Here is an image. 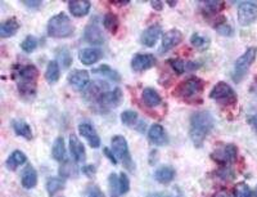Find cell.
<instances>
[{
    "label": "cell",
    "instance_id": "1",
    "mask_svg": "<svg viewBox=\"0 0 257 197\" xmlns=\"http://www.w3.org/2000/svg\"><path fill=\"white\" fill-rule=\"evenodd\" d=\"M13 78L17 82L19 96L26 99L35 97L39 70L34 65H16L13 67Z\"/></svg>",
    "mask_w": 257,
    "mask_h": 197
},
{
    "label": "cell",
    "instance_id": "2",
    "mask_svg": "<svg viewBox=\"0 0 257 197\" xmlns=\"http://www.w3.org/2000/svg\"><path fill=\"white\" fill-rule=\"evenodd\" d=\"M214 118L208 111H198L190 118L189 136L196 147H202L204 139L214 129Z\"/></svg>",
    "mask_w": 257,
    "mask_h": 197
},
{
    "label": "cell",
    "instance_id": "3",
    "mask_svg": "<svg viewBox=\"0 0 257 197\" xmlns=\"http://www.w3.org/2000/svg\"><path fill=\"white\" fill-rule=\"evenodd\" d=\"M48 35L57 39H64L73 35L75 26L66 13H58L48 22Z\"/></svg>",
    "mask_w": 257,
    "mask_h": 197
},
{
    "label": "cell",
    "instance_id": "4",
    "mask_svg": "<svg viewBox=\"0 0 257 197\" xmlns=\"http://www.w3.org/2000/svg\"><path fill=\"white\" fill-rule=\"evenodd\" d=\"M204 82L197 78V76H190L183 82H180L175 90H174V96L182 98L184 100H190L194 98L200 97L202 92H203Z\"/></svg>",
    "mask_w": 257,
    "mask_h": 197
},
{
    "label": "cell",
    "instance_id": "5",
    "mask_svg": "<svg viewBox=\"0 0 257 197\" xmlns=\"http://www.w3.org/2000/svg\"><path fill=\"white\" fill-rule=\"evenodd\" d=\"M257 56V48L251 47L244 52V53L240 56L238 59L236 61V65H234V68H233V81L234 82H240L244 78H246L247 72L251 68L252 63L255 62Z\"/></svg>",
    "mask_w": 257,
    "mask_h": 197
},
{
    "label": "cell",
    "instance_id": "6",
    "mask_svg": "<svg viewBox=\"0 0 257 197\" xmlns=\"http://www.w3.org/2000/svg\"><path fill=\"white\" fill-rule=\"evenodd\" d=\"M210 98L211 99L216 100L222 106H233V104L237 103V94L234 92L232 86L226 84L224 81L218 82L216 85L212 88L210 93Z\"/></svg>",
    "mask_w": 257,
    "mask_h": 197
},
{
    "label": "cell",
    "instance_id": "7",
    "mask_svg": "<svg viewBox=\"0 0 257 197\" xmlns=\"http://www.w3.org/2000/svg\"><path fill=\"white\" fill-rule=\"evenodd\" d=\"M122 99V93L120 88H113V89H107L102 92L99 96L94 98V102L102 111H108L112 108L117 107ZM92 100V102H93Z\"/></svg>",
    "mask_w": 257,
    "mask_h": 197
},
{
    "label": "cell",
    "instance_id": "8",
    "mask_svg": "<svg viewBox=\"0 0 257 197\" xmlns=\"http://www.w3.org/2000/svg\"><path fill=\"white\" fill-rule=\"evenodd\" d=\"M112 151H113L117 160L122 161V164L125 165L126 169H128L130 172H134V162H132V158L130 156L128 142L124 137L114 136L112 138Z\"/></svg>",
    "mask_w": 257,
    "mask_h": 197
},
{
    "label": "cell",
    "instance_id": "9",
    "mask_svg": "<svg viewBox=\"0 0 257 197\" xmlns=\"http://www.w3.org/2000/svg\"><path fill=\"white\" fill-rule=\"evenodd\" d=\"M237 155H238V148H237L236 144L229 143L222 144V146L216 148L211 154V158H212V160L218 162V164L226 166L228 164H232V162L236 161Z\"/></svg>",
    "mask_w": 257,
    "mask_h": 197
},
{
    "label": "cell",
    "instance_id": "10",
    "mask_svg": "<svg viewBox=\"0 0 257 197\" xmlns=\"http://www.w3.org/2000/svg\"><path fill=\"white\" fill-rule=\"evenodd\" d=\"M257 21V4L246 1L238 7V22L240 26H250Z\"/></svg>",
    "mask_w": 257,
    "mask_h": 197
},
{
    "label": "cell",
    "instance_id": "11",
    "mask_svg": "<svg viewBox=\"0 0 257 197\" xmlns=\"http://www.w3.org/2000/svg\"><path fill=\"white\" fill-rule=\"evenodd\" d=\"M84 38L88 43L94 44V45H99V44H103L106 38L103 35V30L100 27L99 21L94 18L89 22V25L86 26L85 34H84Z\"/></svg>",
    "mask_w": 257,
    "mask_h": 197
},
{
    "label": "cell",
    "instance_id": "12",
    "mask_svg": "<svg viewBox=\"0 0 257 197\" xmlns=\"http://www.w3.org/2000/svg\"><path fill=\"white\" fill-rule=\"evenodd\" d=\"M156 57L153 54L139 53L135 54L131 59V68L135 72H143L156 66Z\"/></svg>",
    "mask_w": 257,
    "mask_h": 197
},
{
    "label": "cell",
    "instance_id": "13",
    "mask_svg": "<svg viewBox=\"0 0 257 197\" xmlns=\"http://www.w3.org/2000/svg\"><path fill=\"white\" fill-rule=\"evenodd\" d=\"M67 80L75 90H84L89 86L90 75L85 70H73L68 74Z\"/></svg>",
    "mask_w": 257,
    "mask_h": 197
},
{
    "label": "cell",
    "instance_id": "14",
    "mask_svg": "<svg viewBox=\"0 0 257 197\" xmlns=\"http://www.w3.org/2000/svg\"><path fill=\"white\" fill-rule=\"evenodd\" d=\"M183 34L179 30H170L167 33H165L162 36V43H161L160 53L164 54L172 48H175L178 44L182 43Z\"/></svg>",
    "mask_w": 257,
    "mask_h": 197
},
{
    "label": "cell",
    "instance_id": "15",
    "mask_svg": "<svg viewBox=\"0 0 257 197\" xmlns=\"http://www.w3.org/2000/svg\"><path fill=\"white\" fill-rule=\"evenodd\" d=\"M79 133L88 140V143L90 144L92 148H98L100 146L99 136H98L95 128L90 122H81L79 125Z\"/></svg>",
    "mask_w": 257,
    "mask_h": 197
},
{
    "label": "cell",
    "instance_id": "16",
    "mask_svg": "<svg viewBox=\"0 0 257 197\" xmlns=\"http://www.w3.org/2000/svg\"><path fill=\"white\" fill-rule=\"evenodd\" d=\"M161 34H162V29L160 25H153L144 30L142 36H140V41L146 47H154V44L157 43V40L160 39Z\"/></svg>",
    "mask_w": 257,
    "mask_h": 197
},
{
    "label": "cell",
    "instance_id": "17",
    "mask_svg": "<svg viewBox=\"0 0 257 197\" xmlns=\"http://www.w3.org/2000/svg\"><path fill=\"white\" fill-rule=\"evenodd\" d=\"M70 151H71L72 158H73V160H75L76 162L85 161V147H84V144L80 142V139L75 134H71V136H70Z\"/></svg>",
    "mask_w": 257,
    "mask_h": 197
},
{
    "label": "cell",
    "instance_id": "18",
    "mask_svg": "<svg viewBox=\"0 0 257 197\" xmlns=\"http://www.w3.org/2000/svg\"><path fill=\"white\" fill-rule=\"evenodd\" d=\"M148 138L154 146H165L167 143V136L165 132L164 126L160 124H153L148 130Z\"/></svg>",
    "mask_w": 257,
    "mask_h": 197
},
{
    "label": "cell",
    "instance_id": "19",
    "mask_svg": "<svg viewBox=\"0 0 257 197\" xmlns=\"http://www.w3.org/2000/svg\"><path fill=\"white\" fill-rule=\"evenodd\" d=\"M102 52L96 48H85V49H81L79 53V59L86 66L94 65L96 62L99 61L102 58Z\"/></svg>",
    "mask_w": 257,
    "mask_h": 197
},
{
    "label": "cell",
    "instance_id": "20",
    "mask_svg": "<svg viewBox=\"0 0 257 197\" xmlns=\"http://www.w3.org/2000/svg\"><path fill=\"white\" fill-rule=\"evenodd\" d=\"M92 3L88 0H75L68 3V9L75 17H84L90 12Z\"/></svg>",
    "mask_w": 257,
    "mask_h": 197
},
{
    "label": "cell",
    "instance_id": "21",
    "mask_svg": "<svg viewBox=\"0 0 257 197\" xmlns=\"http://www.w3.org/2000/svg\"><path fill=\"white\" fill-rule=\"evenodd\" d=\"M154 178L161 184H167V183H170L175 178V169L172 166H168V165L161 166L154 173Z\"/></svg>",
    "mask_w": 257,
    "mask_h": 197
},
{
    "label": "cell",
    "instance_id": "22",
    "mask_svg": "<svg viewBox=\"0 0 257 197\" xmlns=\"http://www.w3.org/2000/svg\"><path fill=\"white\" fill-rule=\"evenodd\" d=\"M142 99L148 107H157L162 102L161 96L153 88H144L143 93H142Z\"/></svg>",
    "mask_w": 257,
    "mask_h": 197
},
{
    "label": "cell",
    "instance_id": "23",
    "mask_svg": "<svg viewBox=\"0 0 257 197\" xmlns=\"http://www.w3.org/2000/svg\"><path fill=\"white\" fill-rule=\"evenodd\" d=\"M22 186L25 187L26 190L34 188L37 184V173L31 165L26 166V169L22 173Z\"/></svg>",
    "mask_w": 257,
    "mask_h": 197
},
{
    "label": "cell",
    "instance_id": "24",
    "mask_svg": "<svg viewBox=\"0 0 257 197\" xmlns=\"http://www.w3.org/2000/svg\"><path fill=\"white\" fill-rule=\"evenodd\" d=\"M19 29V23L16 18H9L1 22L0 25V36L1 38H11V36L16 35V33Z\"/></svg>",
    "mask_w": 257,
    "mask_h": 197
},
{
    "label": "cell",
    "instance_id": "25",
    "mask_svg": "<svg viewBox=\"0 0 257 197\" xmlns=\"http://www.w3.org/2000/svg\"><path fill=\"white\" fill-rule=\"evenodd\" d=\"M168 63L172 67V70L179 74V75H182L188 70H194V68L198 67V65H196L194 62H185L183 61V59H179V58H172V59H168Z\"/></svg>",
    "mask_w": 257,
    "mask_h": 197
},
{
    "label": "cell",
    "instance_id": "26",
    "mask_svg": "<svg viewBox=\"0 0 257 197\" xmlns=\"http://www.w3.org/2000/svg\"><path fill=\"white\" fill-rule=\"evenodd\" d=\"M26 160H27L26 155L23 154L22 151L17 150V151H13V152H12L11 156L7 158L5 165H7V168L9 169V170H16L18 166H21V165L25 164Z\"/></svg>",
    "mask_w": 257,
    "mask_h": 197
},
{
    "label": "cell",
    "instance_id": "27",
    "mask_svg": "<svg viewBox=\"0 0 257 197\" xmlns=\"http://www.w3.org/2000/svg\"><path fill=\"white\" fill-rule=\"evenodd\" d=\"M59 76H61V68L58 65L57 61H50L47 66V70H45V79L49 84H54L59 80Z\"/></svg>",
    "mask_w": 257,
    "mask_h": 197
},
{
    "label": "cell",
    "instance_id": "28",
    "mask_svg": "<svg viewBox=\"0 0 257 197\" xmlns=\"http://www.w3.org/2000/svg\"><path fill=\"white\" fill-rule=\"evenodd\" d=\"M52 155L57 161L62 162L66 161V146H64V140L62 137L54 140L53 148H52Z\"/></svg>",
    "mask_w": 257,
    "mask_h": 197
},
{
    "label": "cell",
    "instance_id": "29",
    "mask_svg": "<svg viewBox=\"0 0 257 197\" xmlns=\"http://www.w3.org/2000/svg\"><path fill=\"white\" fill-rule=\"evenodd\" d=\"M13 130L17 136L23 137L26 139H31L32 138V130L30 125L23 120H15L13 121Z\"/></svg>",
    "mask_w": 257,
    "mask_h": 197
},
{
    "label": "cell",
    "instance_id": "30",
    "mask_svg": "<svg viewBox=\"0 0 257 197\" xmlns=\"http://www.w3.org/2000/svg\"><path fill=\"white\" fill-rule=\"evenodd\" d=\"M93 72L94 74H98V75L104 76V78H108V79L112 80V81L118 82L120 80H121V76H120V74H118L117 71H114L113 68H111L110 66H107V65H102V66H99V67L94 68Z\"/></svg>",
    "mask_w": 257,
    "mask_h": 197
},
{
    "label": "cell",
    "instance_id": "31",
    "mask_svg": "<svg viewBox=\"0 0 257 197\" xmlns=\"http://www.w3.org/2000/svg\"><path fill=\"white\" fill-rule=\"evenodd\" d=\"M63 187L64 180L62 178H59V177H52V178H49L47 180V191L50 197L57 195L59 191L63 190Z\"/></svg>",
    "mask_w": 257,
    "mask_h": 197
},
{
    "label": "cell",
    "instance_id": "32",
    "mask_svg": "<svg viewBox=\"0 0 257 197\" xmlns=\"http://www.w3.org/2000/svg\"><path fill=\"white\" fill-rule=\"evenodd\" d=\"M103 26L104 29L110 31L111 34H116L120 26V21H118L117 16L113 13H106L103 17Z\"/></svg>",
    "mask_w": 257,
    "mask_h": 197
},
{
    "label": "cell",
    "instance_id": "33",
    "mask_svg": "<svg viewBox=\"0 0 257 197\" xmlns=\"http://www.w3.org/2000/svg\"><path fill=\"white\" fill-rule=\"evenodd\" d=\"M190 43L194 48L200 50H204L207 49L208 45H210V39H208L207 36L201 35V34H193L190 36Z\"/></svg>",
    "mask_w": 257,
    "mask_h": 197
},
{
    "label": "cell",
    "instance_id": "34",
    "mask_svg": "<svg viewBox=\"0 0 257 197\" xmlns=\"http://www.w3.org/2000/svg\"><path fill=\"white\" fill-rule=\"evenodd\" d=\"M121 121L124 125L128 126V128H134V126L138 125L139 122V118H138V114L134 111H124L121 114Z\"/></svg>",
    "mask_w": 257,
    "mask_h": 197
},
{
    "label": "cell",
    "instance_id": "35",
    "mask_svg": "<svg viewBox=\"0 0 257 197\" xmlns=\"http://www.w3.org/2000/svg\"><path fill=\"white\" fill-rule=\"evenodd\" d=\"M108 186H110V195L111 197H118L120 196V183H118V177L112 173L110 178H108Z\"/></svg>",
    "mask_w": 257,
    "mask_h": 197
},
{
    "label": "cell",
    "instance_id": "36",
    "mask_svg": "<svg viewBox=\"0 0 257 197\" xmlns=\"http://www.w3.org/2000/svg\"><path fill=\"white\" fill-rule=\"evenodd\" d=\"M36 47H37V40H36L35 36H26L25 40L22 41L21 44V48L23 52H26V53H31V52H34V50L36 49Z\"/></svg>",
    "mask_w": 257,
    "mask_h": 197
},
{
    "label": "cell",
    "instance_id": "37",
    "mask_svg": "<svg viewBox=\"0 0 257 197\" xmlns=\"http://www.w3.org/2000/svg\"><path fill=\"white\" fill-rule=\"evenodd\" d=\"M215 29H216V31H218L219 34H221V35H225V36L233 35L232 26L229 25L224 17L221 18V22H218V23L215 25Z\"/></svg>",
    "mask_w": 257,
    "mask_h": 197
},
{
    "label": "cell",
    "instance_id": "38",
    "mask_svg": "<svg viewBox=\"0 0 257 197\" xmlns=\"http://www.w3.org/2000/svg\"><path fill=\"white\" fill-rule=\"evenodd\" d=\"M224 4L221 1H206L203 3V11L207 13H218L220 9H222Z\"/></svg>",
    "mask_w": 257,
    "mask_h": 197
},
{
    "label": "cell",
    "instance_id": "39",
    "mask_svg": "<svg viewBox=\"0 0 257 197\" xmlns=\"http://www.w3.org/2000/svg\"><path fill=\"white\" fill-rule=\"evenodd\" d=\"M236 197H252V192L248 184L246 183H239L236 187Z\"/></svg>",
    "mask_w": 257,
    "mask_h": 197
},
{
    "label": "cell",
    "instance_id": "40",
    "mask_svg": "<svg viewBox=\"0 0 257 197\" xmlns=\"http://www.w3.org/2000/svg\"><path fill=\"white\" fill-rule=\"evenodd\" d=\"M118 183H120V194H128V190H130V179H128V177L126 174H124V173H121L120 177H118Z\"/></svg>",
    "mask_w": 257,
    "mask_h": 197
},
{
    "label": "cell",
    "instance_id": "41",
    "mask_svg": "<svg viewBox=\"0 0 257 197\" xmlns=\"http://www.w3.org/2000/svg\"><path fill=\"white\" fill-rule=\"evenodd\" d=\"M58 58H59V61L63 63V67L66 68L72 63L71 54H70V52H68L67 49H62V54L61 53L58 54Z\"/></svg>",
    "mask_w": 257,
    "mask_h": 197
},
{
    "label": "cell",
    "instance_id": "42",
    "mask_svg": "<svg viewBox=\"0 0 257 197\" xmlns=\"http://www.w3.org/2000/svg\"><path fill=\"white\" fill-rule=\"evenodd\" d=\"M73 166V165H72ZM71 166V164L68 161H66V164H64V166H61V169H59V173H61L62 177H70L72 174V170H73V168Z\"/></svg>",
    "mask_w": 257,
    "mask_h": 197
},
{
    "label": "cell",
    "instance_id": "43",
    "mask_svg": "<svg viewBox=\"0 0 257 197\" xmlns=\"http://www.w3.org/2000/svg\"><path fill=\"white\" fill-rule=\"evenodd\" d=\"M88 197H104V195L98 187L93 186L90 187L89 191H88Z\"/></svg>",
    "mask_w": 257,
    "mask_h": 197
},
{
    "label": "cell",
    "instance_id": "44",
    "mask_svg": "<svg viewBox=\"0 0 257 197\" xmlns=\"http://www.w3.org/2000/svg\"><path fill=\"white\" fill-rule=\"evenodd\" d=\"M23 4H25L26 7L31 8V9H37L41 5V1L40 0H25Z\"/></svg>",
    "mask_w": 257,
    "mask_h": 197
},
{
    "label": "cell",
    "instance_id": "45",
    "mask_svg": "<svg viewBox=\"0 0 257 197\" xmlns=\"http://www.w3.org/2000/svg\"><path fill=\"white\" fill-rule=\"evenodd\" d=\"M103 152H104V154H106V156H107L108 160H110V161L113 162L114 165L117 164V158L114 156L113 151H111V150H110V148H104Z\"/></svg>",
    "mask_w": 257,
    "mask_h": 197
},
{
    "label": "cell",
    "instance_id": "46",
    "mask_svg": "<svg viewBox=\"0 0 257 197\" xmlns=\"http://www.w3.org/2000/svg\"><path fill=\"white\" fill-rule=\"evenodd\" d=\"M82 172L85 173L86 176L92 177L94 174V173H95V168H94L93 165H86V166H85V168H84V170H82Z\"/></svg>",
    "mask_w": 257,
    "mask_h": 197
},
{
    "label": "cell",
    "instance_id": "47",
    "mask_svg": "<svg viewBox=\"0 0 257 197\" xmlns=\"http://www.w3.org/2000/svg\"><path fill=\"white\" fill-rule=\"evenodd\" d=\"M150 5H152V8L156 9V11H162V8H164V3L160 1V0H154V1L150 3Z\"/></svg>",
    "mask_w": 257,
    "mask_h": 197
},
{
    "label": "cell",
    "instance_id": "48",
    "mask_svg": "<svg viewBox=\"0 0 257 197\" xmlns=\"http://www.w3.org/2000/svg\"><path fill=\"white\" fill-rule=\"evenodd\" d=\"M250 122H251V125L254 126V128H256V130H257V115L251 118Z\"/></svg>",
    "mask_w": 257,
    "mask_h": 197
},
{
    "label": "cell",
    "instance_id": "49",
    "mask_svg": "<svg viewBox=\"0 0 257 197\" xmlns=\"http://www.w3.org/2000/svg\"><path fill=\"white\" fill-rule=\"evenodd\" d=\"M215 197H230L226 192H219V194L215 195Z\"/></svg>",
    "mask_w": 257,
    "mask_h": 197
},
{
    "label": "cell",
    "instance_id": "50",
    "mask_svg": "<svg viewBox=\"0 0 257 197\" xmlns=\"http://www.w3.org/2000/svg\"><path fill=\"white\" fill-rule=\"evenodd\" d=\"M148 197H168V196H166V195H164V194H152Z\"/></svg>",
    "mask_w": 257,
    "mask_h": 197
},
{
    "label": "cell",
    "instance_id": "51",
    "mask_svg": "<svg viewBox=\"0 0 257 197\" xmlns=\"http://www.w3.org/2000/svg\"><path fill=\"white\" fill-rule=\"evenodd\" d=\"M168 4H170V5H175L176 3H174V1H172V0H168Z\"/></svg>",
    "mask_w": 257,
    "mask_h": 197
},
{
    "label": "cell",
    "instance_id": "52",
    "mask_svg": "<svg viewBox=\"0 0 257 197\" xmlns=\"http://www.w3.org/2000/svg\"><path fill=\"white\" fill-rule=\"evenodd\" d=\"M255 197H257V187H256V190H255Z\"/></svg>",
    "mask_w": 257,
    "mask_h": 197
}]
</instances>
